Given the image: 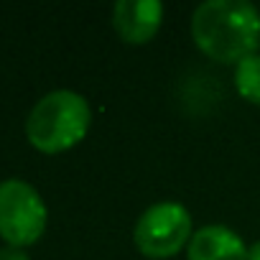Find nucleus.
Here are the masks:
<instances>
[{
    "label": "nucleus",
    "mask_w": 260,
    "mask_h": 260,
    "mask_svg": "<svg viewBox=\"0 0 260 260\" xmlns=\"http://www.w3.org/2000/svg\"><path fill=\"white\" fill-rule=\"evenodd\" d=\"M197 49L219 64H240L260 46V13L245 0H207L191 16Z\"/></svg>",
    "instance_id": "nucleus-1"
},
{
    "label": "nucleus",
    "mask_w": 260,
    "mask_h": 260,
    "mask_svg": "<svg viewBox=\"0 0 260 260\" xmlns=\"http://www.w3.org/2000/svg\"><path fill=\"white\" fill-rule=\"evenodd\" d=\"M92 122V110L87 100L72 89H54L44 94L26 117L28 143L46 153L56 156L84 141Z\"/></svg>",
    "instance_id": "nucleus-2"
},
{
    "label": "nucleus",
    "mask_w": 260,
    "mask_h": 260,
    "mask_svg": "<svg viewBox=\"0 0 260 260\" xmlns=\"http://www.w3.org/2000/svg\"><path fill=\"white\" fill-rule=\"evenodd\" d=\"M49 222L41 194L23 179L0 181V237L11 247L34 245Z\"/></svg>",
    "instance_id": "nucleus-3"
},
{
    "label": "nucleus",
    "mask_w": 260,
    "mask_h": 260,
    "mask_svg": "<svg viewBox=\"0 0 260 260\" xmlns=\"http://www.w3.org/2000/svg\"><path fill=\"white\" fill-rule=\"evenodd\" d=\"M191 217L179 202H158L148 207L136 222V247L153 260L171 257L191 240Z\"/></svg>",
    "instance_id": "nucleus-4"
},
{
    "label": "nucleus",
    "mask_w": 260,
    "mask_h": 260,
    "mask_svg": "<svg viewBox=\"0 0 260 260\" xmlns=\"http://www.w3.org/2000/svg\"><path fill=\"white\" fill-rule=\"evenodd\" d=\"M164 21V6L158 0H120L112 8V26L117 36L130 46L148 44Z\"/></svg>",
    "instance_id": "nucleus-5"
},
{
    "label": "nucleus",
    "mask_w": 260,
    "mask_h": 260,
    "mask_svg": "<svg viewBox=\"0 0 260 260\" xmlns=\"http://www.w3.org/2000/svg\"><path fill=\"white\" fill-rule=\"evenodd\" d=\"M186 255L189 260H247V247L230 227L209 224L191 235Z\"/></svg>",
    "instance_id": "nucleus-6"
},
{
    "label": "nucleus",
    "mask_w": 260,
    "mask_h": 260,
    "mask_svg": "<svg viewBox=\"0 0 260 260\" xmlns=\"http://www.w3.org/2000/svg\"><path fill=\"white\" fill-rule=\"evenodd\" d=\"M235 87L242 100L260 105V54H252L235 67Z\"/></svg>",
    "instance_id": "nucleus-7"
},
{
    "label": "nucleus",
    "mask_w": 260,
    "mask_h": 260,
    "mask_svg": "<svg viewBox=\"0 0 260 260\" xmlns=\"http://www.w3.org/2000/svg\"><path fill=\"white\" fill-rule=\"evenodd\" d=\"M0 260H31V257H28V252L23 247L6 245V247H0Z\"/></svg>",
    "instance_id": "nucleus-8"
},
{
    "label": "nucleus",
    "mask_w": 260,
    "mask_h": 260,
    "mask_svg": "<svg viewBox=\"0 0 260 260\" xmlns=\"http://www.w3.org/2000/svg\"><path fill=\"white\" fill-rule=\"evenodd\" d=\"M247 260H260V240L252 247H247Z\"/></svg>",
    "instance_id": "nucleus-9"
}]
</instances>
